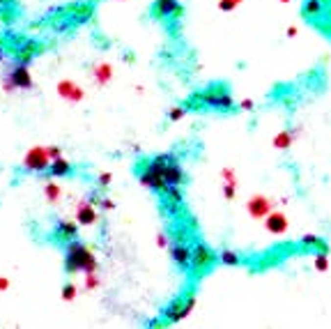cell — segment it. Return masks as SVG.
I'll return each mask as SVG.
<instances>
[{
  "label": "cell",
  "instance_id": "cell-31",
  "mask_svg": "<svg viewBox=\"0 0 331 329\" xmlns=\"http://www.w3.org/2000/svg\"><path fill=\"white\" fill-rule=\"evenodd\" d=\"M46 150H48V157H51V159L62 157V150L58 148V145H51V148H46Z\"/></svg>",
  "mask_w": 331,
  "mask_h": 329
},
{
  "label": "cell",
  "instance_id": "cell-29",
  "mask_svg": "<svg viewBox=\"0 0 331 329\" xmlns=\"http://www.w3.org/2000/svg\"><path fill=\"white\" fill-rule=\"evenodd\" d=\"M235 187H237V182H226V187H223V194H226L228 201H233V198H235Z\"/></svg>",
  "mask_w": 331,
  "mask_h": 329
},
{
  "label": "cell",
  "instance_id": "cell-1",
  "mask_svg": "<svg viewBox=\"0 0 331 329\" xmlns=\"http://www.w3.org/2000/svg\"><path fill=\"white\" fill-rule=\"evenodd\" d=\"M184 171L177 154H157L143 164V171L138 173V182L147 189H154L159 194L168 191L170 187L184 184Z\"/></svg>",
  "mask_w": 331,
  "mask_h": 329
},
{
  "label": "cell",
  "instance_id": "cell-20",
  "mask_svg": "<svg viewBox=\"0 0 331 329\" xmlns=\"http://www.w3.org/2000/svg\"><path fill=\"white\" fill-rule=\"evenodd\" d=\"M44 196H46V201L55 205V202L60 201V196H62L60 184H55V182H46V187H44Z\"/></svg>",
  "mask_w": 331,
  "mask_h": 329
},
{
  "label": "cell",
  "instance_id": "cell-23",
  "mask_svg": "<svg viewBox=\"0 0 331 329\" xmlns=\"http://www.w3.org/2000/svg\"><path fill=\"white\" fill-rule=\"evenodd\" d=\"M218 260L223 262V265H239V253L237 251H230V249H226V251H221V255H218Z\"/></svg>",
  "mask_w": 331,
  "mask_h": 329
},
{
  "label": "cell",
  "instance_id": "cell-26",
  "mask_svg": "<svg viewBox=\"0 0 331 329\" xmlns=\"http://www.w3.org/2000/svg\"><path fill=\"white\" fill-rule=\"evenodd\" d=\"M74 297H76V285L65 283V288H62V299H65V302H71Z\"/></svg>",
  "mask_w": 331,
  "mask_h": 329
},
{
  "label": "cell",
  "instance_id": "cell-22",
  "mask_svg": "<svg viewBox=\"0 0 331 329\" xmlns=\"http://www.w3.org/2000/svg\"><path fill=\"white\" fill-rule=\"evenodd\" d=\"M320 12H322V0H306L304 2V14L308 16V19L320 16Z\"/></svg>",
  "mask_w": 331,
  "mask_h": 329
},
{
  "label": "cell",
  "instance_id": "cell-34",
  "mask_svg": "<svg viewBox=\"0 0 331 329\" xmlns=\"http://www.w3.org/2000/svg\"><path fill=\"white\" fill-rule=\"evenodd\" d=\"M241 108H244V111H251V108H253V101H251V99H244V101H241Z\"/></svg>",
  "mask_w": 331,
  "mask_h": 329
},
{
  "label": "cell",
  "instance_id": "cell-14",
  "mask_svg": "<svg viewBox=\"0 0 331 329\" xmlns=\"http://www.w3.org/2000/svg\"><path fill=\"white\" fill-rule=\"evenodd\" d=\"M42 51V46L37 44V42H32V39H28V42H23L21 46H19V51H16V62H21V65H28L37 53Z\"/></svg>",
  "mask_w": 331,
  "mask_h": 329
},
{
  "label": "cell",
  "instance_id": "cell-35",
  "mask_svg": "<svg viewBox=\"0 0 331 329\" xmlns=\"http://www.w3.org/2000/svg\"><path fill=\"white\" fill-rule=\"evenodd\" d=\"M9 288V281L5 277H0V290H7Z\"/></svg>",
  "mask_w": 331,
  "mask_h": 329
},
{
  "label": "cell",
  "instance_id": "cell-11",
  "mask_svg": "<svg viewBox=\"0 0 331 329\" xmlns=\"http://www.w3.org/2000/svg\"><path fill=\"white\" fill-rule=\"evenodd\" d=\"M76 221L81 226H95L99 221L97 209H95V205H92L90 201H83L81 205H78V209H76Z\"/></svg>",
  "mask_w": 331,
  "mask_h": 329
},
{
  "label": "cell",
  "instance_id": "cell-36",
  "mask_svg": "<svg viewBox=\"0 0 331 329\" xmlns=\"http://www.w3.org/2000/svg\"><path fill=\"white\" fill-rule=\"evenodd\" d=\"M283 2H287V0H283Z\"/></svg>",
  "mask_w": 331,
  "mask_h": 329
},
{
  "label": "cell",
  "instance_id": "cell-21",
  "mask_svg": "<svg viewBox=\"0 0 331 329\" xmlns=\"http://www.w3.org/2000/svg\"><path fill=\"white\" fill-rule=\"evenodd\" d=\"M292 138H294V134L292 131H281V134H276V138H274V148H279V150H287L290 145H292Z\"/></svg>",
  "mask_w": 331,
  "mask_h": 329
},
{
  "label": "cell",
  "instance_id": "cell-6",
  "mask_svg": "<svg viewBox=\"0 0 331 329\" xmlns=\"http://www.w3.org/2000/svg\"><path fill=\"white\" fill-rule=\"evenodd\" d=\"M53 159L48 157V150L46 148H30L28 154L23 159V171L25 173H46L51 168Z\"/></svg>",
  "mask_w": 331,
  "mask_h": 329
},
{
  "label": "cell",
  "instance_id": "cell-17",
  "mask_svg": "<svg viewBox=\"0 0 331 329\" xmlns=\"http://www.w3.org/2000/svg\"><path fill=\"white\" fill-rule=\"evenodd\" d=\"M71 164H69L67 159H62V157H58V159H53L51 161V168H48V173H51L53 177H67V175H71Z\"/></svg>",
  "mask_w": 331,
  "mask_h": 329
},
{
  "label": "cell",
  "instance_id": "cell-15",
  "mask_svg": "<svg viewBox=\"0 0 331 329\" xmlns=\"http://www.w3.org/2000/svg\"><path fill=\"white\" fill-rule=\"evenodd\" d=\"M164 201H166V209L168 212H180L184 196H182V187H170L168 191H164Z\"/></svg>",
  "mask_w": 331,
  "mask_h": 329
},
{
  "label": "cell",
  "instance_id": "cell-19",
  "mask_svg": "<svg viewBox=\"0 0 331 329\" xmlns=\"http://www.w3.org/2000/svg\"><path fill=\"white\" fill-rule=\"evenodd\" d=\"M301 247L317 249V251H327V244H324L322 237H317V235H304V237H301Z\"/></svg>",
  "mask_w": 331,
  "mask_h": 329
},
{
  "label": "cell",
  "instance_id": "cell-27",
  "mask_svg": "<svg viewBox=\"0 0 331 329\" xmlns=\"http://www.w3.org/2000/svg\"><path fill=\"white\" fill-rule=\"evenodd\" d=\"M239 2H241V0H218V7L223 9V12H233Z\"/></svg>",
  "mask_w": 331,
  "mask_h": 329
},
{
  "label": "cell",
  "instance_id": "cell-9",
  "mask_svg": "<svg viewBox=\"0 0 331 329\" xmlns=\"http://www.w3.org/2000/svg\"><path fill=\"white\" fill-rule=\"evenodd\" d=\"M191 255H193V247H189V242L184 237H180L170 247V258L180 269H189L191 267Z\"/></svg>",
  "mask_w": 331,
  "mask_h": 329
},
{
  "label": "cell",
  "instance_id": "cell-10",
  "mask_svg": "<svg viewBox=\"0 0 331 329\" xmlns=\"http://www.w3.org/2000/svg\"><path fill=\"white\" fill-rule=\"evenodd\" d=\"M53 237L60 244H69L71 239H78V226L74 221H58L55 230H53Z\"/></svg>",
  "mask_w": 331,
  "mask_h": 329
},
{
  "label": "cell",
  "instance_id": "cell-13",
  "mask_svg": "<svg viewBox=\"0 0 331 329\" xmlns=\"http://www.w3.org/2000/svg\"><path fill=\"white\" fill-rule=\"evenodd\" d=\"M58 92H60V97L69 99V101H81L85 97V92L81 90V85H76L74 81H60L58 83Z\"/></svg>",
  "mask_w": 331,
  "mask_h": 329
},
{
  "label": "cell",
  "instance_id": "cell-12",
  "mask_svg": "<svg viewBox=\"0 0 331 329\" xmlns=\"http://www.w3.org/2000/svg\"><path fill=\"white\" fill-rule=\"evenodd\" d=\"M271 212V201L269 198H264V196H253L251 201H248V214L253 219H262L267 217Z\"/></svg>",
  "mask_w": 331,
  "mask_h": 329
},
{
  "label": "cell",
  "instance_id": "cell-4",
  "mask_svg": "<svg viewBox=\"0 0 331 329\" xmlns=\"http://www.w3.org/2000/svg\"><path fill=\"white\" fill-rule=\"evenodd\" d=\"M196 306V295H187V297H177L175 302H170L164 308V318L166 322H180L184 320Z\"/></svg>",
  "mask_w": 331,
  "mask_h": 329
},
{
  "label": "cell",
  "instance_id": "cell-18",
  "mask_svg": "<svg viewBox=\"0 0 331 329\" xmlns=\"http://www.w3.org/2000/svg\"><path fill=\"white\" fill-rule=\"evenodd\" d=\"M92 74H95V78H97L99 85H106V83L113 78V67H111V65H106V62H99V65L92 67Z\"/></svg>",
  "mask_w": 331,
  "mask_h": 329
},
{
  "label": "cell",
  "instance_id": "cell-24",
  "mask_svg": "<svg viewBox=\"0 0 331 329\" xmlns=\"http://www.w3.org/2000/svg\"><path fill=\"white\" fill-rule=\"evenodd\" d=\"M313 265H315L317 272H327V269H329V255L324 253V251L315 253L313 255Z\"/></svg>",
  "mask_w": 331,
  "mask_h": 329
},
{
  "label": "cell",
  "instance_id": "cell-16",
  "mask_svg": "<svg viewBox=\"0 0 331 329\" xmlns=\"http://www.w3.org/2000/svg\"><path fill=\"white\" fill-rule=\"evenodd\" d=\"M264 226H267V230L274 232V235H283V232L287 230V219L283 217L281 212H269Z\"/></svg>",
  "mask_w": 331,
  "mask_h": 329
},
{
  "label": "cell",
  "instance_id": "cell-5",
  "mask_svg": "<svg viewBox=\"0 0 331 329\" xmlns=\"http://www.w3.org/2000/svg\"><path fill=\"white\" fill-rule=\"evenodd\" d=\"M2 85H5L7 92H12V90H30L32 88V78H30V72H28V65L16 62L14 67L7 72Z\"/></svg>",
  "mask_w": 331,
  "mask_h": 329
},
{
  "label": "cell",
  "instance_id": "cell-33",
  "mask_svg": "<svg viewBox=\"0 0 331 329\" xmlns=\"http://www.w3.org/2000/svg\"><path fill=\"white\" fill-rule=\"evenodd\" d=\"M168 242H170V239L166 237L164 232H161V235H159V237H157V244H159V247H161V249H164V247H168Z\"/></svg>",
  "mask_w": 331,
  "mask_h": 329
},
{
  "label": "cell",
  "instance_id": "cell-7",
  "mask_svg": "<svg viewBox=\"0 0 331 329\" xmlns=\"http://www.w3.org/2000/svg\"><path fill=\"white\" fill-rule=\"evenodd\" d=\"M182 14H184V9H182L180 0H154V5H152V16L161 21H168V19L180 21Z\"/></svg>",
  "mask_w": 331,
  "mask_h": 329
},
{
  "label": "cell",
  "instance_id": "cell-28",
  "mask_svg": "<svg viewBox=\"0 0 331 329\" xmlns=\"http://www.w3.org/2000/svg\"><path fill=\"white\" fill-rule=\"evenodd\" d=\"M97 285H99L97 274H95V272H88V278H85V288H88V290H92V288H97Z\"/></svg>",
  "mask_w": 331,
  "mask_h": 329
},
{
  "label": "cell",
  "instance_id": "cell-3",
  "mask_svg": "<svg viewBox=\"0 0 331 329\" xmlns=\"http://www.w3.org/2000/svg\"><path fill=\"white\" fill-rule=\"evenodd\" d=\"M191 104H198V106H207L212 111H233L235 108V101H233V95L228 92L226 88H210L196 95Z\"/></svg>",
  "mask_w": 331,
  "mask_h": 329
},
{
  "label": "cell",
  "instance_id": "cell-25",
  "mask_svg": "<svg viewBox=\"0 0 331 329\" xmlns=\"http://www.w3.org/2000/svg\"><path fill=\"white\" fill-rule=\"evenodd\" d=\"M184 115H187V108H184V106H175V108L168 111V120H170V122H177V120H182Z\"/></svg>",
  "mask_w": 331,
  "mask_h": 329
},
{
  "label": "cell",
  "instance_id": "cell-8",
  "mask_svg": "<svg viewBox=\"0 0 331 329\" xmlns=\"http://www.w3.org/2000/svg\"><path fill=\"white\" fill-rule=\"evenodd\" d=\"M216 260H218V255L214 253L207 244L198 242L196 247H193V255H191V267H193V269H198V272H205V269L212 267Z\"/></svg>",
  "mask_w": 331,
  "mask_h": 329
},
{
  "label": "cell",
  "instance_id": "cell-2",
  "mask_svg": "<svg viewBox=\"0 0 331 329\" xmlns=\"http://www.w3.org/2000/svg\"><path fill=\"white\" fill-rule=\"evenodd\" d=\"M65 272L67 274L97 272V260H95L92 251L78 239H71L69 244H65Z\"/></svg>",
  "mask_w": 331,
  "mask_h": 329
},
{
  "label": "cell",
  "instance_id": "cell-32",
  "mask_svg": "<svg viewBox=\"0 0 331 329\" xmlns=\"http://www.w3.org/2000/svg\"><path fill=\"white\" fill-rule=\"evenodd\" d=\"M99 205H101L104 209H113L115 207V202L111 201V198H101V202H99Z\"/></svg>",
  "mask_w": 331,
  "mask_h": 329
},
{
  "label": "cell",
  "instance_id": "cell-30",
  "mask_svg": "<svg viewBox=\"0 0 331 329\" xmlns=\"http://www.w3.org/2000/svg\"><path fill=\"white\" fill-rule=\"evenodd\" d=\"M111 173H101V175H99V189H106L108 187V184H111Z\"/></svg>",
  "mask_w": 331,
  "mask_h": 329
}]
</instances>
